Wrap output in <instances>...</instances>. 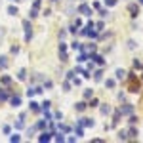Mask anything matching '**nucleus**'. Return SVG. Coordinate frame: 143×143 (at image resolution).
I'll list each match as a JSON object with an SVG mask.
<instances>
[{
    "mask_svg": "<svg viewBox=\"0 0 143 143\" xmlns=\"http://www.w3.org/2000/svg\"><path fill=\"white\" fill-rule=\"evenodd\" d=\"M90 107H97V99H92L90 101Z\"/></svg>",
    "mask_w": 143,
    "mask_h": 143,
    "instance_id": "72a5a7b5",
    "label": "nucleus"
},
{
    "mask_svg": "<svg viewBox=\"0 0 143 143\" xmlns=\"http://www.w3.org/2000/svg\"><path fill=\"white\" fill-rule=\"evenodd\" d=\"M86 59H88V55H86V53H80V55L76 57V61H78V63H84Z\"/></svg>",
    "mask_w": 143,
    "mask_h": 143,
    "instance_id": "9b49d317",
    "label": "nucleus"
},
{
    "mask_svg": "<svg viewBox=\"0 0 143 143\" xmlns=\"http://www.w3.org/2000/svg\"><path fill=\"white\" fill-rule=\"evenodd\" d=\"M75 109H76V111H84V109H86V103H84V101H78L76 105H75Z\"/></svg>",
    "mask_w": 143,
    "mask_h": 143,
    "instance_id": "0eeeda50",
    "label": "nucleus"
},
{
    "mask_svg": "<svg viewBox=\"0 0 143 143\" xmlns=\"http://www.w3.org/2000/svg\"><path fill=\"white\" fill-rule=\"evenodd\" d=\"M12 105L13 107H19V105H21V99H19V97H12Z\"/></svg>",
    "mask_w": 143,
    "mask_h": 143,
    "instance_id": "f8f14e48",
    "label": "nucleus"
},
{
    "mask_svg": "<svg viewBox=\"0 0 143 143\" xmlns=\"http://www.w3.org/2000/svg\"><path fill=\"white\" fill-rule=\"evenodd\" d=\"M34 8H36V10L40 8V0H34Z\"/></svg>",
    "mask_w": 143,
    "mask_h": 143,
    "instance_id": "f704fd0d",
    "label": "nucleus"
},
{
    "mask_svg": "<svg viewBox=\"0 0 143 143\" xmlns=\"http://www.w3.org/2000/svg\"><path fill=\"white\" fill-rule=\"evenodd\" d=\"M34 93H36V88H29V90H27V96L29 97H33Z\"/></svg>",
    "mask_w": 143,
    "mask_h": 143,
    "instance_id": "f3484780",
    "label": "nucleus"
},
{
    "mask_svg": "<svg viewBox=\"0 0 143 143\" xmlns=\"http://www.w3.org/2000/svg\"><path fill=\"white\" fill-rule=\"evenodd\" d=\"M80 13L82 15H92V8L88 6V4H82L80 6Z\"/></svg>",
    "mask_w": 143,
    "mask_h": 143,
    "instance_id": "7ed1b4c3",
    "label": "nucleus"
},
{
    "mask_svg": "<svg viewBox=\"0 0 143 143\" xmlns=\"http://www.w3.org/2000/svg\"><path fill=\"white\" fill-rule=\"evenodd\" d=\"M92 59H93L96 63H99V65H103V57H101V55H92Z\"/></svg>",
    "mask_w": 143,
    "mask_h": 143,
    "instance_id": "ddd939ff",
    "label": "nucleus"
},
{
    "mask_svg": "<svg viewBox=\"0 0 143 143\" xmlns=\"http://www.w3.org/2000/svg\"><path fill=\"white\" fill-rule=\"evenodd\" d=\"M103 27H105V23H103V21H99V23H97V31H101Z\"/></svg>",
    "mask_w": 143,
    "mask_h": 143,
    "instance_id": "7c9ffc66",
    "label": "nucleus"
},
{
    "mask_svg": "<svg viewBox=\"0 0 143 143\" xmlns=\"http://www.w3.org/2000/svg\"><path fill=\"white\" fill-rule=\"evenodd\" d=\"M101 75H103V71L99 69V71H96V75H93V78H96V80H101Z\"/></svg>",
    "mask_w": 143,
    "mask_h": 143,
    "instance_id": "a211bd4d",
    "label": "nucleus"
},
{
    "mask_svg": "<svg viewBox=\"0 0 143 143\" xmlns=\"http://www.w3.org/2000/svg\"><path fill=\"white\" fill-rule=\"evenodd\" d=\"M50 105H52L50 101H44V103H42V109H44V111H48V109H50Z\"/></svg>",
    "mask_w": 143,
    "mask_h": 143,
    "instance_id": "aec40b11",
    "label": "nucleus"
},
{
    "mask_svg": "<svg viewBox=\"0 0 143 143\" xmlns=\"http://www.w3.org/2000/svg\"><path fill=\"white\" fill-rule=\"evenodd\" d=\"M8 13H10V15H15V13H17V8H15V6H10V8H8Z\"/></svg>",
    "mask_w": 143,
    "mask_h": 143,
    "instance_id": "4468645a",
    "label": "nucleus"
},
{
    "mask_svg": "<svg viewBox=\"0 0 143 143\" xmlns=\"http://www.w3.org/2000/svg\"><path fill=\"white\" fill-rule=\"evenodd\" d=\"M124 76H126V73L122 71V69H116V78H118V80H122Z\"/></svg>",
    "mask_w": 143,
    "mask_h": 143,
    "instance_id": "6e6552de",
    "label": "nucleus"
},
{
    "mask_svg": "<svg viewBox=\"0 0 143 143\" xmlns=\"http://www.w3.org/2000/svg\"><path fill=\"white\" fill-rule=\"evenodd\" d=\"M53 2H57V0H53Z\"/></svg>",
    "mask_w": 143,
    "mask_h": 143,
    "instance_id": "4c0bfd02",
    "label": "nucleus"
},
{
    "mask_svg": "<svg viewBox=\"0 0 143 143\" xmlns=\"http://www.w3.org/2000/svg\"><path fill=\"white\" fill-rule=\"evenodd\" d=\"M23 29H25V40L29 42V40H31V36H33V31H31V23H29L27 19L23 21Z\"/></svg>",
    "mask_w": 143,
    "mask_h": 143,
    "instance_id": "f257e3e1",
    "label": "nucleus"
},
{
    "mask_svg": "<svg viewBox=\"0 0 143 143\" xmlns=\"http://www.w3.org/2000/svg\"><path fill=\"white\" fill-rule=\"evenodd\" d=\"M92 93H93L92 90H86V92H84V97H92Z\"/></svg>",
    "mask_w": 143,
    "mask_h": 143,
    "instance_id": "c756f323",
    "label": "nucleus"
},
{
    "mask_svg": "<svg viewBox=\"0 0 143 143\" xmlns=\"http://www.w3.org/2000/svg\"><path fill=\"white\" fill-rule=\"evenodd\" d=\"M136 136H137V132L134 130V128H132V130H130V137H136Z\"/></svg>",
    "mask_w": 143,
    "mask_h": 143,
    "instance_id": "473e14b6",
    "label": "nucleus"
},
{
    "mask_svg": "<svg viewBox=\"0 0 143 143\" xmlns=\"http://www.w3.org/2000/svg\"><path fill=\"white\" fill-rule=\"evenodd\" d=\"M134 67H136V69H141V61H137V59H134Z\"/></svg>",
    "mask_w": 143,
    "mask_h": 143,
    "instance_id": "bb28decb",
    "label": "nucleus"
},
{
    "mask_svg": "<svg viewBox=\"0 0 143 143\" xmlns=\"http://www.w3.org/2000/svg\"><path fill=\"white\" fill-rule=\"evenodd\" d=\"M132 111H134V105H124V107H120V115H130Z\"/></svg>",
    "mask_w": 143,
    "mask_h": 143,
    "instance_id": "20e7f679",
    "label": "nucleus"
},
{
    "mask_svg": "<svg viewBox=\"0 0 143 143\" xmlns=\"http://www.w3.org/2000/svg\"><path fill=\"white\" fill-rule=\"evenodd\" d=\"M8 99V93L6 92H0V101H6Z\"/></svg>",
    "mask_w": 143,
    "mask_h": 143,
    "instance_id": "412c9836",
    "label": "nucleus"
},
{
    "mask_svg": "<svg viewBox=\"0 0 143 143\" xmlns=\"http://www.w3.org/2000/svg\"><path fill=\"white\" fill-rule=\"evenodd\" d=\"M139 4H143V0H139Z\"/></svg>",
    "mask_w": 143,
    "mask_h": 143,
    "instance_id": "e433bc0d",
    "label": "nucleus"
},
{
    "mask_svg": "<svg viewBox=\"0 0 143 143\" xmlns=\"http://www.w3.org/2000/svg\"><path fill=\"white\" fill-rule=\"evenodd\" d=\"M6 59H8V57H4V55L0 57V69H6V67H8V61H6Z\"/></svg>",
    "mask_w": 143,
    "mask_h": 143,
    "instance_id": "1a4fd4ad",
    "label": "nucleus"
},
{
    "mask_svg": "<svg viewBox=\"0 0 143 143\" xmlns=\"http://www.w3.org/2000/svg\"><path fill=\"white\" fill-rule=\"evenodd\" d=\"M78 124H80V126H93V120H92V118H80Z\"/></svg>",
    "mask_w": 143,
    "mask_h": 143,
    "instance_id": "39448f33",
    "label": "nucleus"
},
{
    "mask_svg": "<svg viewBox=\"0 0 143 143\" xmlns=\"http://www.w3.org/2000/svg\"><path fill=\"white\" fill-rule=\"evenodd\" d=\"M17 76H19V80H25V78H27V73H25V71H23V69H21Z\"/></svg>",
    "mask_w": 143,
    "mask_h": 143,
    "instance_id": "dca6fc26",
    "label": "nucleus"
},
{
    "mask_svg": "<svg viewBox=\"0 0 143 143\" xmlns=\"http://www.w3.org/2000/svg\"><path fill=\"white\" fill-rule=\"evenodd\" d=\"M65 50H67V46H65V44L61 42V44H59V52H65Z\"/></svg>",
    "mask_w": 143,
    "mask_h": 143,
    "instance_id": "c85d7f7f",
    "label": "nucleus"
},
{
    "mask_svg": "<svg viewBox=\"0 0 143 143\" xmlns=\"http://www.w3.org/2000/svg\"><path fill=\"white\" fill-rule=\"evenodd\" d=\"M73 50H82V44L80 42H73Z\"/></svg>",
    "mask_w": 143,
    "mask_h": 143,
    "instance_id": "6ab92c4d",
    "label": "nucleus"
},
{
    "mask_svg": "<svg viewBox=\"0 0 143 143\" xmlns=\"http://www.w3.org/2000/svg\"><path fill=\"white\" fill-rule=\"evenodd\" d=\"M19 139H21V137H19V136H17V134H13V136H12V137H10V141H19Z\"/></svg>",
    "mask_w": 143,
    "mask_h": 143,
    "instance_id": "b1692460",
    "label": "nucleus"
},
{
    "mask_svg": "<svg viewBox=\"0 0 143 143\" xmlns=\"http://www.w3.org/2000/svg\"><path fill=\"white\" fill-rule=\"evenodd\" d=\"M2 82H4V84H10V82H12V78H10V76H2Z\"/></svg>",
    "mask_w": 143,
    "mask_h": 143,
    "instance_id": "5701e85b",
    "label": "nucleus"
},
{
    "mask_svg": "<svg viewBox=\"0 0 143 143\" xmlns=\"http://www.w3.org/2000/svg\"><path fill=\"white\" fill-rule=\"evenodd\" d=\"M118 139H126V132H118Z\"/></svg>",
    "mask_w": 143,
    "mask_h": 143,
    "instance_id": "cd10ccee",
    "label": "nucleus"
},
{
    "mask_svg": "<svg viewBox=\"0 0 143 143\" xmlns=\"http://www.w3.org/2000/svg\"><path fill=\"white\" fill-rule=\"evenodd\" d=\"M31 109H33V111H38V103H34V101H31Z\"/></svg>",
    "mask_w": 143,
    "mask_h": 143,
    "instance_id": "393cba45",
    "label": "nucleus"
},
{
    "mask_svg": "<svg viewBox=\"0 0 143 143\" xmlns=\"http://www.w3.org/2000/svg\"><path fill=\"white\" fill-rule=\"evenodd\" d=\"M101 113H103V115H109V113H111V107H109V105H103V107H101Z\"/></svg>",
    "mask_w": 143,
    "mask_h": 143,
    "instance_id": "2eb2a0df",
    "label": "nucleus"
},
{
    "mask_svg": "<svg viewBox=\"0 0 143 143\" xmlns=\"http://www.w3.org/2000/svg\"><path fill=\"white\" fill-rule=\"evenodd\" d=\"M38 141H50V134H46V132H44V134L38 137Z\"/></svg>",
    "mask_w": 143,
    "mask_h": 143,
    "instance_id": "9d476101",
    "label": "nucleus"
},
{
    "mask_svg": "<svg viewBox=\"0 0 143 143\" xmlns=\"http://www.w3.org/2000/svg\"><path fill=\"white\" fill-rule=\"evenodd\" d=\"M86 52H96V44H92V46H86Z\"/></svg>",
    "mask_w": 143,
    "mask_h": 143,
    "instance_id": "4be33fe9",
    "label": "nucleus"
},
{
    "mask_svg": "<svg viewBox=\"0 0 143 143\" xmlns=\"http://www.w3.org/2000/svg\"><path fill=\"white\" fill-rule=\"evenodd\" d=\"M107 4H109V6H115V4H116V0H107Z\"/></svg>",
    "mask_w": 143,
    "mask_h": 143,
    "instance_id": "c9c22d12",
    "label": "nucleus"
},
{
    "mask_svg": "<svg viewBox=\"0 0 143 143\" xmlns=\"http://www.w3.org/2000/svg\"><path fill=\"white\" fill-rule=\"evenodd\" d=\"M65 137H63V134H55V141H63Z\"/></svg>",
    "mask_w": 143,
    "mask_h": 143,
    "instance_id": "a878e982",
    "label": "nucleus"
},
{
    "mask_svg": "<svg viewBox=\"0 0 143 143\" xmlns=\"http://www.w3.org/2000/svg\"><path fill=\"white\" fill-rule=\"evenodd\" d=\"M139 90V82H136V76L130 75V92H137Z\"/></svg>",
    "mask_w": 143,
    "mask_h": 143,
    "instance_id": "f03ea898",
    "label": "nucleus"
},
{
    "mask_svg": "<svg viewBox=\"0 0 143 143\" xmlns=\"http://www.w3.org/2000/svg\"><path fill=\"white\" fill-rule=\"evenodd\" d=\"M115 86V80H107V88H113Z\"/></svg>",
    "mask_w": 143,
    "mask_h": 143,
    "instance_id": "2f4dec72",
    "label": "nucleus"
},
{
    "mask_svg": "<svg viewBox=\"0 0 143 143\" xmlns=\"http://www.w3.org/2000/svg\"><path fill=\"white\" fill-rule=\"evenodd\" d=\"M128 10H130V13H132L134 17L139 13V8H137V4H130V6H128Z\"/></svg>",
    "mask_w": 143,
    "mask_h": 143,
    "instance_id": "423d86ee",
    "label": "nucleus"
}]
</instances>
